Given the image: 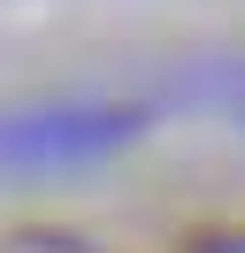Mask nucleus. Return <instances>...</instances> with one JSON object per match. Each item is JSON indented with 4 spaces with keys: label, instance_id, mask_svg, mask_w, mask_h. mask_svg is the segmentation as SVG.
Returning a JSON list of instances; mask_svg holds the SVG:
<instances>
[{
    "label": "nucleus",
    "instance_id": "f257e3e1",
    "mask_svg": "<svg viewBox=\"0 0 245 253\" xmlns=\"http://www.w3.org/2000/svg\"><path fill=\"white\" fill-rule=\"evenodd\" d=\"M138 130V115L122 108H39V115H8L0 123V161H84V154H107Z\"/></svg>",
    "mask_w": 245,
    "mask_h": 253
}]
</instances>
